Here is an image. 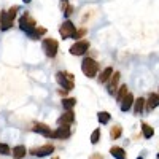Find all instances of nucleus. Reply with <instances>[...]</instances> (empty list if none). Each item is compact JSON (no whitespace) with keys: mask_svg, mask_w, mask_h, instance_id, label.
<instances>
[{"mask_svg":"<svg viewBox=\"0 0 159 159\" xmlns=\"http://www.w3.org/2000/svg\"><path fill=\"white\" fill-rule=\"evenodd\" d=\"M72 10H73V8H72V7H69V8H67V11H65V16H69L70 13H72Z\"/></svg>","mask_w":159,"mask_h":159,"instance_id":"cd10ccee","label":"nucleus"},{"mask_svg":"<svg viewBox=\"0 0 159 159\" xmlns=\"http://www.w3.org/2000/svg\"><path fill=\"white\" fill-rule=\"evenodd\" d=\"M81 70H83V73H84L86 76L94 78L96 73H97V70H99V65H97V62H96L94 59L86 57V59L81 62Z\"/></svg>","mask_w":159,"mask_h":159,"instance_id":"f257e3e1","label":"nucleus"},{"mask_svg":"<svg viewBox=\"0 0 159 159\" xmlns=\"http://www.w3.org/2000/svg\"><path fill=\"white\" fill-rule=\"evenodd\" d=\"M56 159H59V157H56Z\"/></svg>","mask_w":159,"mask_h":159,"instance_id":"2f4dec72","label":"nucleus"},{"mask_svg":"<svg viewBox=\"0 0 159 159\" xmlns=\"http://www.w3.org/2000/svg\"><path fill=\"white\" fill-rule=\"evenodd\" d=\"M52 151H54V147H52V145H45V147L38 148V150H32L30 153L35 154V156H38V157H45V156L52 154Z\"/></svg>","mask_w":159,"mask_h":159,"instance_id":"1a4fd4ad","label":"nucleus"},{"mask_svg":"<svg viewBox=\"0 0 159 159\" xmlns=\"http://www.w3.org/2000/svg\"><path fill=\"white\" fill-rule=\"evenodd\" d=\"M34 132H37V134H42L45 137H51L52 139V130L46 126V124H42V123H37L34 126Z\"/></svg>","mask_w":159,"mask_h":159,"instance_id":"9b49d317","label":"nucleus"},{"mask_svg":"<svg viewBox=\"0 0 159 159\" xmlns=\"http://www.w3.org/2000/svg\"><path fill=\"white\" fill-rule=\"evenodd\" d=\"M56 80H57V83H59L65 91H70V89L73 88V83H75L73 75H70V73H67V72H59V73L56 75Z\"/></svg>","mask_w":159,"mask_h":159,"instance_id":"7ed1b4c3","label":"nucleus"},{"mask_svg":"<svg viewBox=\"0 0 159 159\" xmlns=\"http://www.w3.org/2000/svg\"><path fill=\"white\" fill-rule=\"evenodd\" d=\"M16 11H18V7H11L10 11H3L2 13V19H0V22H2V24H0V29H2V30H8L11 27Z\"/></svg>","mask_w":159,"mask_h":159,"instance_id":"f03ea898","label":"nucleus"},{"mask_svg":"<svg viewBox=\"0 0 159 159\" xmlns=\"http://www.w3.org/2000/svg\"><path fill=\"white\" fill-rule=\"evenodd\" d=\"M0 154H10V147L5 143H0Z\"/></svg>","mask_w":159,"mask_h":159,"instance_id":"a878e982","label":"nucleus"},{"mask_svg":"<svg viewBox=\"0 0 159 159\" xmlns=\"http://www.w3.org/2000/svg\"><path fill=\"white\" fill-rule=\"evenodd\" d=\"M110 153H111V156L115 157V159H126L127 156H126V151L123 150V148H119V147H113L111 150H110Z\"/></svg>","mask_w":159,"mask_h":159,"instance_id":"4468645a","label":"nucleus"},{"mask_svg":"<svg viewBox=\"0 0 159 159\" xmlns=\"http://www.w3.org/2000/svg\"><path fill=\"white\" fill-rule=\"evenodd\" d=\"M137 159H143V157H142V156H140V157H137Z\"/></svg>","mask_w":159,"mask_h":159,"instance_id":"c756f323","label":"nucleus"},{"mask_svg":"<svg viewBox=\"0 0 159 159\" xmlns=\"http://www.w3.org/2000/svg\"><path fill=\"white\" fill-rule=\"evenodd\" d=\"M19 27H21V30H24L27 35H30L34 30H35V21L30 18V15H22L21 18H19Z\"/></svg>","mask_w":159,"mask_h":159,"instance_id":"20e7f679","label":"nucleus"},{"mask_svg":"<svg viewBox=\"0 0 159 159\" xmlns=\"http://www.w3.org/2000/svg\"><path fill=\"white\" fill-rule=\"evenodd\" d=\"M118 81H119V73H115V72H113V80L108 83V92H110V94H115V92H116Z\"/></svg>","mask_w":159,"mask_h":159,"instance_id":"2eb2a0df","label":"nucleus"},{"mask_svg":"<svg viewBox=\"0 0 159 159\" xmlns=\"http://www.w3.org/2000/svg\"><path fill=\"white\" fill-rule=\"evenodd\" d=\"M73 121H75V113L69 110V111H65V113L59 118L57 123H59V126H70Z\"/></svg>","mask_w":159,"mask_h":159,"instance_id":"9d476101","label":"nucleus"},{"mask_svg":"<svg viewBox=\"0 0 159 159\" xmlns=\"http://www.w3.org/2000/svg\"><path fill=\"white\" fill-rule=\"evenodd\" d=\"M70 126H59L54 132H52V139H62V140H65V139H69L70 137Z\"/></svg>","mask_w":159,"mask_h":159,"instance_id":"6e6552de","label":"nucleus"},{"mask_svg":"<svg viewBox=\"0 0 159 159\" xmlns=\"http://www.w3.org/2000/svg\"><path fill=\"white\" fill-rule=\"evenodd\" d=\"M24 156H25V147L19 145V147L13 148V157H15V159H22Z\"/></svg>","mask_w":159,"mask_h":159,"instance_id":"f3484780","label":"nucleus"},{"mask_svg":"<svg viewBox=\"0 0 159 159\" xmlns=\"http://www.w3.org/2000/svg\"><path fill=\"white\" fill-rule=\"evenodd\" d=\"M110 135H111V139H119V135H121V127L115 126V127L110 130Z\"/></svg>","mask_w":159,"mask_h":159,"instance_id":"5701e85b","label":"nucleus"},{"mask_svg":"<svg viewBox=\"0 0 159 159\" xmlns=\"http://www.w3.org/2000/svg\"><path fill=\"white\" fill-rule=\"evenodd\" d=\"M159 105V94H150V99H148V103H147V108H148V111L150 110H153V108H156Z\"/></svg>","mask_w":159,"mask_h":159,"instance_id":"ddd939ff","label":"nucleus"},{"mask_svg":"<svg viewBox=\"0 0 159 159\" xmlns=\"http://www.w3.org/2000/svg\"><path fill=\"white\" fill-rule=\"evenodd\" d=\"M42 48L48 57H54L57 54V42L54 38H45L42 43Z\"/></svg>","mask_w":159,"mask_h":159,"instance_id":"39448f33","label":"nucleus"},{"mask_svg":"<svg viewBox=\"0 0 159 159\" xmlns=\"http://www.w3.org/2000/svg\"><path fill=\"white\" fill-rule=\"evenodd\" d=\"M59 30H61V35H62V38H69V37H75V34H76V29H75V25H73V22H70V21H65V22H62L61 24V27H59Z\"/></svg>","mask_w":159,"mask_h":159,"instance_id":"423d86ee","label":"nucleus"},{"mask_svg":"<svg viewBox=\"0 0 159 159\" xmlns=\"http://www.w3.org/2000/svg\"><path fill=\"white\" fill-rule=\"evenodd\" d=\"M43 34H45V29H38V30H34L29 37L34 38V40H37V38H40V35H43Z\"/></svg>","mask_w":159,"mask_h":159,"instance_id":"393cba45","label":"nucleus"},{"mask_svg":"<svg viewBox=\"0 0 159 159\" xmlns=\"http://www.w3.org/2000/svg\"><path fill=\"white\" fill-rule=\"evenodd\" d=\"M142 130H143V137L145 139H151L154 135V129L150 124H147V123H142Z\"/></svg>","mask_w":159,"mask_h":159,"instance_id":"dca6fc26","label":"nucleus"},{"mask_svg":"<svg viewBox=\"0 0 159 159\" xmlns=\"http://www.w3.org/2000/svg\"><path fill=\"white\" fill-rule=\"evenodd\" d=\"M157 159H159V154H157Z\"/></svg>","mask_w":159,"mask_h":159,"instance_id":"7c9ffc66","label":"nucleus"},{"mask_svg":"<svg viewBox=\"0 0 159 159\" xmlns=\"http://www.w3.org/2000/svg\"><path fill=\"white\" fill-rule=\"evenodd\" d=\"M22 2H24V3H30V2H32V0H22Z\"/></svg>","mask_w":159,"mask_h":159,"instance_id":"c85d7f7f","label":"nucleus"},{"mask_svg":"<svg viewBox=\"0 0 159 159\" xmlns=\"http://www.w3.org/2000/svg\"><path fill=\"white\" fill-rule=\"evenodd\" d=\"M143 107H145V99L139 97V99L135 100V103H134V110H135V113H143Z\"/></svg>","mask_w":159,"mask_h":159,"instance_id":"aec40b11","label":"nucleus"},{"mask_svg":"<svg viewBox=\"0 0 159 159\" xmlns=\"http://www.w3.org/2000/svg\"><path fill=\"white\" fill-rule=\"evenodd\" d=\"M132 102H134V96H132V94H129V92H127V94L124 96V99L121 100V110H123V111H127V110L130 108Z\"/></svg>","mask_w":159,"mask_h":159,"instance_id":"f8f14e48","label":"nucleus"},{"mask_svg":"<svg viewBox=\"0 0 159 159\" xmlns=\"http://www.w3.org/2000/svg\"><path fill=\"white\" fill-rule=\"evenodd\" d=\"M97 119H99L100 124H107V123L110 121V113H107V111H99Z\"/></svg>","mask_w":159,"mask_h":159,"instance_id":"412c9836","label":"nucleus"},{"mask_svg":"<svg viewBox=\"0 0 159 159\" xmlns=\"http://www.w3.org/2000/svg\"><path fill=\"white\" fill-rule=\"evenodd\" d=\"M99 139H100V130L96 129L94 132H92V135H91V143H92V145H96V143L99 142Z\"/></svg>","mask_w":159,"mask_h":159,"instance_id":"b1692460","label":"nucleus"},{"mask_svg":"<svg viewBox=\"0 0 159 159\" xmlns=\"http://www.w3.org/2000/svg\"><path fill=\"white\" fill-rule=\"evenodd\" d=\"M111 75H113V69H111V67H107V69H105V70L99 75V81H100V83H105Z\"/></svg>","mask_w":159,"mask_h":159,"instance_id":"a211bd4d","label":"nucleus"},{"mask_svg":"<svg viewBox=\"0 0 159 159\" xmlns=\"http://www.w3.org/2000/svg\"><path fill=\"white\" fill-rule=\"evenodd\" d=\"M75 103H76V100H75L73 97H67V99L62 100V107L69 111V110H72V108L75 107Z\"/></svg>","mask_w":159,"mask_h":159,"instance_id":"6ab92c4d","label":"nucleus"},{"mask_svg":"<svg viewBox=\"0 0 159 159\" xmlns=\"http://www.w3.org/2000/svg\"><path fill=\"white\" fill-rule=\"evenodd\" d=\"M88 49H89V42H86V40H81V42L75 43V45L70 48V54H73V56H83Z\"/></svg>","mask_w":159,"mask_h":159,"instance_id":"0eeeda50","label":"nucleus"},{"mask_svg":"<svg viewBox=\"0 0 159 159\" xmlns=\"http://www.w3.org/2000/svg\"><path fill=\"white\" fill-rule=\"evenodd\" d=\"M91 159H102V156H100V154H92Z\"/></svg>","mask_w":159,"mask_h":159,"instance_id":"bb28decb","label":"nucleus"},{"mask_svg":"<svg viewBox=\"0 0 159 159\" xmlns=\"http://www.w3.org/2000/svg\"><path fill=\"white\" fill-rule=\"evenodd\" d=\"M64 2H65V0H64Z\"/></svg>","mask_w":159,"mask_h":159,"instance_id":"473e14b6","label":"nucleus"},{"mask_svg":"<svg viewBox=\"0 0 159 159\" xmlns=\"http://www.w3.org/2000/svg\"><path fill=\"white\" fill-rule=\"evenodd\" d=\"M126 94H127V88H126V84H123L121 88H119V91H118V96H116V97H118V100L121 102V100L124 99V96H126Z\"/></svg>","mask_w":159,"mask_h":159,"instance_id":"4be33fe9","label":"nucleus"}]
</instances>
